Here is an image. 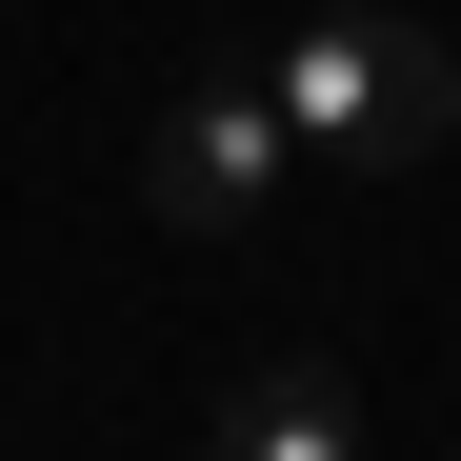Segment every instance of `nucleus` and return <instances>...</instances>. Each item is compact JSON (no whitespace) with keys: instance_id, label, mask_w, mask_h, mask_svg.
I'll use <instances>...</instances> for the list:
<instances>
[{"instance_id":"1","label":"nucleus","mask_w":461,"mask_h":461,"mask_svg":"<svg viewBox=\"0 0 461 461\" xmlns=\"http://www.w3.org/2000/svg\"><path fill=\"white\" fill-rule=\"evenodd\" d=\"M281 121H301V161H361V181H402L461 140V60L402 21V0H321V21H281Z\"/></svg>"},{"instance_id":"2","label":"nucleus","mask_w":461,"mask_h":461,"mask_svg":"<svg viewBox=\"0 0 461 461\" xmlns=\"http://www.w3.org/2000/svg\"><path fill=\"white\" fill-rule=\"evenodd\" d=\"M281 181H301L281 81H181L161 121H140V201H161L181 241H261V221H281Z\"/></svg>"},{"instance_id":"3","label":"nucleus","mask_w":461,"mask_h":461,"mask_svg":"<svg viewBox=\"0 0 461 461\" xmlns=\"http://www.w3.org/2000/svg\"><path fill=\"white\" fill-rule=\"evenodd\" d=\"M201 461H361V381L341 361H241L221 421H201Z\"/></svg>"}]
</instances>
